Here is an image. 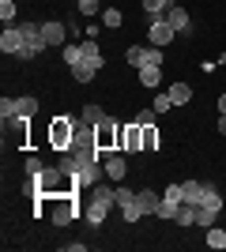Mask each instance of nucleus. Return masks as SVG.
<instances>
[{"label": "nucleus", "instance_id": "obj_1", "mask_svg": "<svg viewBox=\"0 0 226 252\" xmlns=\"http://www.w3.org/2000/svg\"><path fill=\"white\" fill-rule=\"evenodd\" d=\"M113 203H117V189H109V185H102V181L91 185V203H87V211H83L87 222H91V226H102Z\"/></svg>", "mask_w": 226, "mask_h": 252}, {"label": "nucleus", "instance_id": "obj_2", "mask_svg": "<svg viewBox=\"0 0 226 252\" xmlns=\"http://www.w3.org/2000/svg\"><path fill=\"white\" fill-rule=\"evenodd\" d=\"M19 27H23V49L15 53V61H34V57H42V53L49 49L42 27H38V23H19Z\"/></svg>", "mask_w": 226, "mask_h": 252}, {"label": "nucleus", "instance_id": "obj_3", "mask_svg": "<svg viewBox=\"0 0 226 252\" xmlns=\"http://www.w3.org/2000/svg\"><path fill=\"white\" fill-rule=\"evenodd\" d=\"M45 139H49V147L53 151H72V139H75V121L72 117H53L49 121V132H45Z\"/></svg>", "mask_w": 226, "mask_h": 252}, {"label": "nucleus", "instance_id": "obj_4", "mask_svg": "<svg viewBox=\"0 0 226 252\" xmlns=\"http://www.w3.org/2000/svg\"><path fill=\"white\" fill-rule=\"evenodd\" d=\"M117 132L121 125L113 121V117H106L102 125H95V147H98V158H109V155H117Z\"/></svg>", "mask_w": 226, "mask_h": 252}, {"label": "nucleus", "instance_id": "obj_5", "mask_svg": "<svg viewBox=\"0 0 226 252\" xmlns=\"http://www.w3.org/2000/svg\"><path fill=\"white\" fill-rule=\"evenodd\" d=\"M125 61H129V68H147V64H162V49L159 45H129V53H125Z\"/></svg>", "mask_w": 226, "mask_h": 252}, {"label": "nucleus", "instance_id": "obj_6", "mask_svg": "<svg viewBox=\"0 0 226 252\" xmlns=\"http://www.w3.org/2000/svg\"><path fill=\"white\" fill-rule=\"evenodd\" d=\"M117 147L125 151V155H136V151H143V125H136V121L121 125V132H117Z\"/></svg>", "mask_w": 226, "mask_h": 252}, {"label": "nucleus", "instance_id": "obj_7", "mask_svg": "<svg viewBox=\"0 0 226 252\" xmlns=\"http://www.w3.org/2000/svg\"><path fill=\"white\" fill-rule=\"evenodd\" d=\"M173 38H177V31H173L170 23H166V15H162V19H151V27H147V45H170Z\"/></svg>", "mask_w": 226, "mask_h": 252}, {"label": "nucleus", "instance_id": "obj_8", "mask_svg": "<svg viewBox=\"0 0 226 252\" xmlns=\"http://www.w3.org/2000/svg\"><path fill=\"white\" fill-rule=\"evenodd\" d=\"M0 49L8 53V57H15V53L23 49V27H19V23H4V34H0Z\"/></svg>", "mask_w": 226, "mask_h": 252}, {"label": "nucleus", "instance_id": "obj_9", "mask_svg": "<svg viewBox=\"0 0 226 252\" xmlns=\"http://www.w3.org/2000/svg\"><path fill=\"white\" fill-rule=\"evenodd\" d=\"M42 34H45V42H49V45H68L72 27H65L61 19H49V23H42Z\"/></svg>", "mask_w": 226, "mask_h": 252}, {"label": "nucleus", "instance_id": "obj_10", "mask_svg": "<svg viewBox=\"0 0 226 252\" xmlns=\"http://www.w3.org/2000/svg\"><path fill=\"white\" fill-rule=\"evenodd\" d=\"M166 23H170L177 34H193V23H189V11L177 8V4H170V11H166Z\"/></svg>", "mask_w": 226, "mask_h": 252}, {"label": "nucleus", "instance_id": "obj_11", "mask_svg": "<svg viewBox=\"0 0 226 252\" xmlns=\"http://www.w3.org/2000/svg\"><path fill=\"white\" fill-rule=\"evenodd\" d=\"M102 166H106V181H125V173H129V162H125V155H109V158H102Z\"/></svg>", "mask_w": 226, "mask_h": 252}, {"label": "nucleus", "instance_id": "obj_12", "mask_svg": "<svg viewBox=\"0 0 226 252\" xmlns=\"http://www.w3.org/2000/svg\"><path fill=\"white\" fill-rule=\"evenodd\" d=\"M53 200H57V207H53V226H68V222L75 219L72 200H68V196H53Z\"/></svg>", "mask_w": 226, "mask_h": 252}, {"label": "nucleus", "instance_id": "obj_13", "mask_svg": "<svg viewBox=\"0 0 226 252\" xmlns=\"http://www.w3.org/2000/svg\"><path fill=\"white\" fill-rule=\"evenodd\" d=\"M181 189H185V203H193V207H200L204 203V181H181Z\"/></svg>", "mask_w": 226, "mask_h": 252}, {"label": "nucleus", "instance_id": "obj_14", "mask_svg": "<svg viewBox=\"0 0 226 252\" xmlns=\"http://www.w3.org/2000/svg\"><path fill=\"white\" fill-rule=\"evenodd\" d=\"M68 72H72L75 83H91V79H95V72H98V64H95V61H79V64H72Z\"/></svg>", "mask_w": 226, "mask_h": 252}, {"label": "nucleus", "instance_id": "obj_15", "mask_svg": "<svg viewBox=\"0 0 226 252\" xmlns=\"http://www.w3.org/2000/svg\"><path fill=\"white\" fill-rule=\"evenodd\" d=\"M136 203H140V211L143 215H159V192H151V189H143V192H136Z\"/></svg>", "mask_w": 226, "mask_h": 252}, {"label": "nucleus", "instance_id": "obj_16", "mask_svg": "<svg viewBox=\"0 0 226 252\" xmlns=\"http://www.w3.org/2000/svg\"><path fill=\"white\" fill-rule=\"evenodd\" d=\"M34 113H38V98H31V94L15 98V117H27V121H31ZM15 117H11V121H15Z\"/></svg>", "mask_w": 226, "mask_h": 252}, {"label": "nucleus", "instance_id": "obj_17", "mask_svg": "<svg viewBox=\"0 0 226 252\" xmlns=\"http://www.w3.org/2000/svg\"><path fill=\"white\" fill-rule=\"evenodd\" d=\"M162 83V64H147V68H140V87H159Z\"/></svg>", "mask_w": 226, "mask_h": 252}, {"label": "nucleus", "instance_id": "obj_18", "mask_svg": "<svg viewBox=\"0 0 226 252\" xmlns=\"http://www.w3.org/2000/svg\"><path fill=\"white\" fill-rule=\"evenodd\" d=\"M140 4H143V11H147L151 19H162V15L170 11V4H173V0H140Z\"/></svg>", "mask_w": 226, "mask_h": 252}, {"label": "nucleus", "instance_id": "obj_19", "mask_svg": "<svg viewBox=\"0 0 226 252\" xmlns=\"http://www.w3.org/2000/svg\"><path fill=\"white\" fill-rule=\"evenodd\" d=\"M219 222V207H196V226L207 230V226H215Z\"/></svg>", "mask_w": 226, "mask_h": 252}, {"label": "nucleus", "instance_id": "obj_20", "mask_svg": "<svg viewBox=\"0 0 226 252\" xmlns=\"http://www.w3.org/2000/svg\"><path fill=\"white\" fill-rule=\"evenodd\" d=\"M204 245H207V249H226V230H219V226H207Z\"/></svg>", "mask_w": 226, "mask_h": 252}, {"label": "nucleus", "instance_id": "obj_21", "mask_svg": "<svg viewBox=\"0 0 226 252\" xmlns=\"http://www.w3.org/2000/svg\"><path fill=\"white\" fill-rule=\"evenodd\" d=\"M162 136H159V125H143V151H159Z\"/></svg>", "mask_w": 226, "mask_h": 252}, {"label": "nucleus", "instance_id": "obj_22", "mask_svg": "<svg viewBox=\"0 0 226 252\" xmlns=\"http://www.w3.org/2000/svg\"><path fill=\"white\" fill-rule=\"evenodd\" d=\"M170 98H173V105H189L193 87H189V83H173V87H170Z\"/></svg>", "mask_w": 226, "mask_h": 252}, {"label": "nucleus", "instance_id": "obj_23", "mask_svg": "<svg viewBox=\"0 0 226 252\" xmlns=\"http://www.w3.org/2000/svg\"><path fill=\"white\" fill-rule=\"evenodd\" d=\"M61 49H65V61H68V68L83 61V42H79V45H75V42H68V45H61Z\"/></svg>", "mask_w": 226, "mask_h": 252}, {"label": "nucleus", "instance_id": "obj_24", "mask_svg": "<svg viewBox=\"0 0 226 252\" xmlns=\"http://www.w3.org/2000/svg\"><path fill=\"white\" fill-rule=\"evenodd\" d=\"M173 222H177V226H196V207L193 203H181V211H177Z\"/></svg>", "mask_w": 226, "mask_h": 252}, {"label": "nucleus", "instance_id": "obj_25", "mask_svg": "<svg viewBox=\"0 0 226 252\" xmlns=\"http://www.w3.org/2000/svg\"><path fill=\"white\" fill-rule=\"evenodd\" d=\"M83 61H95L102 68V53H98V38H87L83 42Z\"/></svg>", "mask_w": 226, "mask_h": 252}, {"label": "nucleus", "instance_id": "obj_26", "mask_svg": "<svg viewBox=\"0 0 226 252\" xmlns=\"http://www.w3.org/2000/svg\"><path fill=\"white\" fill-rule=\"evenodd\" d=\"M200 207H219V211H223V192L207 185V189H204V203H200Z\"/></svg>", "mask_w": 226, "mask_h": 252}, {"label": "nucleus", "instance_id": "obj_27", "mask_svg": "<svg viewBox=\"0 0 226 252\" xmlns=\"http://www.w3.org/2000/svg\"><path fill=\"white\" fill-rule=\"evenodd\" d=\"M151 105H155V113H170V109H173V98H170V91H166V94H155V102H151Z\"/></svg>", "mask_w": 226, "mask_h": 252}, {"label": "nucleus", "instance_id": "obj_28", "mask_svg": "<svg viewBox=\"0 0 226 252\" xmlns=\"http://www.w3.org/2000/svg\"><path fill=\"white\" fill-rule=\"evenodd\" d=\"M177 211H181V203L162 200V203H159V219H170V222H173V219H177Z\"/></svg>", "mask_w": 226, "mask_h": 252}, {"label": "nucleus", "instance_id": "obj_29", "mask_svg": "<svg viewBox=\"0 0 226 252\" xmlns=\"http://www.w3.org/2000/svg\"><path fill=\"white\" fill-rule=\"evenodd\" d=\"M102 27L117 31V27H121V11H117V8H106V11H102Z\"/></svg>", "mask_w": 226, "mask_h": 252}, {"label": "nucleus", "instance_id": "obj_30", "mask_svg": "<svg viewBox=\"0 0 226 252\" xmlns=\"http://www.w3.org/2000/svg\"><path fill=\"white\" fill-rule=\"evenodd\" d=\"M83 121H91V125H102V121H106V113H102L98 105H83Z\"/></svg>", "mask_w": 226, "mask_h": 252}, {"label": "nucleus", "instance_id": "obj_31", "mask_svg": "<svg viewBox=\"0 0 226 252\" xmlns=\"http://www.w3.org/2000/svg\"><path fill=\"white\" fill-rule=\"evenodd\" d=\"M136 125H159V113H155V105H147V109H140V113H136Z\"/></svg>", "mask_w": 226, "mask_h": 252}, {"label": "nucleus", "instance_id": "obj_32", "mask_svg": "<svg viewBox=\"0 0 226 252\" xmlns=\"http://www.w3.org/2000/svg\"><path fill=\"white\" fill-rule=\"evenodd\" d=\"M121 215H125V222H140L143 219V211H140V203H136V200H132L129 207H121Z\"/></svg>", "mask_w": 226, "mask_h": 252}, {"label": "nucleus", "instance_id": "obj_33", "mask_svg": "<svg viewBox=\"0 0 226 252\" xmlns=\"http://www.w3.org/2000/svg\"><path fill=\"white\" fill-rule=\"evenodd\" d=\"M0 19L15 23V0H0Z\"/></svg>", "mask_w": 226, "mask_h": 252}, {"label": "nucleus", "instance_id": "obj_34", "mask_svg": "<svg viewBox=\"0 0 226 252\" xmlns=\"http://www.w3.org/2000/svg\"><path fill=\"white\" fill-rule=\"evenodd\" d=\"M23 169H27V177H38V173H42L45 166H42V158H34V155H31L27 162H23Z\"/></svg>", "mask_w": 226, "mask_h": 252}, {"label": "nucleus", "instance_id": "obj_35", "mask_svg": "<svg viewBox=\"0 0 226 252\" xmlns=\"http://www.w3.org/2000/svg\"><path fill=\"white\" fill-rule=\"evenodd\" d=\"M162 200H173V203H185V189H181V185H170V189L162 192Z\"/></svg>", "mask_w": 226, "mask_h": 252}, {"label": "nucleus", "instance_id": "obj_36", "mask_svg": "<svg viewBox=\"0 0 226 252\" xmlns=\"http://www.w3.org/2000/svg\"><path fill=\"white\" fill-rule=\"evenodd\" d=\"M98 8H102V0H79V11H83V15H98Z\"/></svg>", "mask_w": 226, "mask_h": 252}, {"label": "nucleus", "instance_id": "obj_37", "mask_svg": "<svg viewBox=\"0 0 226 252\" xmlns=\"http://www.w3.org/2000/svg\"><path fill=\"white\" fill-rule=\"evenodd\" d=\"M0 117H4V121L15 117V98H4V102H0Z\"/></svg>", "mask_w": 226, "mask_h": 252}, {"label": "nucleus", "instance_id": "obj_38", "mask_svg": "<svg viewBox=\"0 0 226 252\" xmlns=\"http://www.w3.org/2000/svg\"><path fill=\"white\" fill-rule=\"evenodd\" d=\"M132 200H136V192H132V189H117V207H129Z\"/></svg>", "mask_w": 226, "mask_h": 252}, {"label": "nucleus", "instance_id": "obj_39", "mask_svg": "<svg viewBox=\"0 0 226 252\" xmlns=\"http://www.w3.org/2000/svg\"><path fill=\"white\" fill-rule=\"evenodd\" d=\"M219 136H226V117L219 113Z\"/></svg>", "mask_w": 226, "mask_h": 252}, {"label": "nucleus", "instance_id": "obj_40", "mask_svg": "<svg viewBox=\"0 0 226 252\" xmlns=\"http://www.w3.org/2000/svg\"><path fill=\"white\" fill-rule=\"evenodd\" d=\"M219 113L226 117V94H219Z\"/></svg>", "mask_w": 226, "mask_h": 252}]
</instances>
